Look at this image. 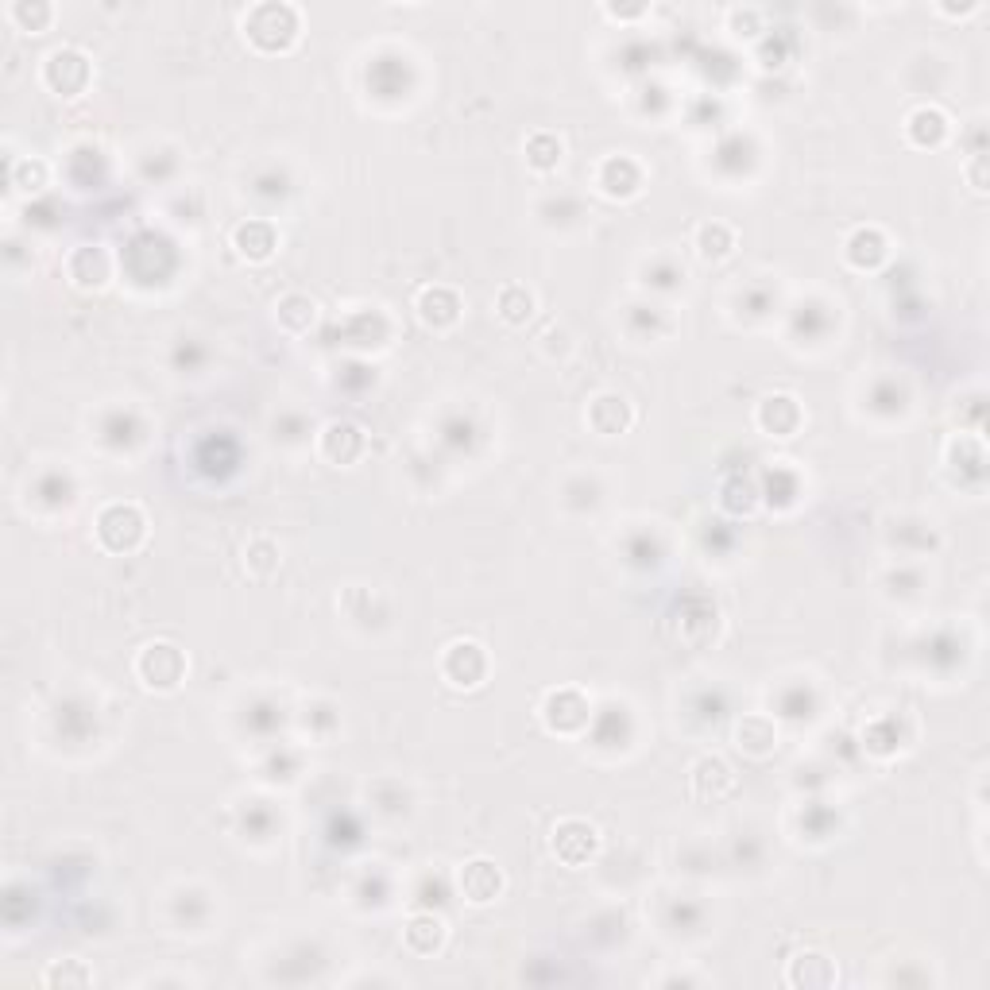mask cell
Instances as JSON below:
<instances>
[{"mask_svg":"<svg viewBox=\"0 0 990 990\" xmlns=\"http://www.w3.org/2000/svg\"><path fill=\"white\" fill-rule=\"evenodd\" d=\"M461 886H465V894L472 902H492L495 890H499V871H495L492 863L476 859V863H468L465 874H461Z\"/></svg>","mask_w":990,"mask_h":990,"instance_id":"6da1fadb","label":"cell"}]
</instances>
